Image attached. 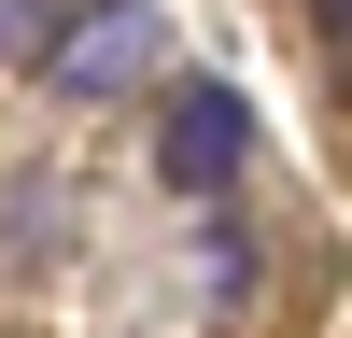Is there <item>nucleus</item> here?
Wrapping results in <instances>:
<instances>
[{
	"mask_svg": "<svg viewBox=\"0 0 352 338\" xmlns=\"http://www.w3.org/2000/svg\"><path fill=\"white\" fill-rule=\"evenodd\" d=\"M240 169H254V99L240 84H184L169 127H155V183L169 197H226Z\"/></svg>",
	"mask_w": 352,
	"mask_h": 338,
	"instance_id": "f03ea898",
	"label": "nucleus"
},
{
	"mask_svg": "<svg viewBox=\"0 0 352 338\" xmlns=\"http://www.w3.org/2000/svg\"><path fill=\"white\" fill-rule=\"evenodd\" d=\"M155 56H169V14H155V0H85V14L56 28L43 84H56V99H127Z\"/></svg>",
	"mask_w": 352,
	"mask_h": 338,
	"instance_id": "f257e3e1",
	"label": "nucleus"
},
{
	"mask_svg": "<svg viewBox=\"0 0 352 338\" xmlns=\"http://www.w3.org/2000/svg\"><path fill=\"white\" fill-rule=\"evenodd\" d=\"M71 14H85V0H0V71H43Z\"/></svg>",
	"mask_w": 352,
	"mask_h": 338,
	"instance_id": "7ed1b4c3",
	"label": "nucleus"
},
{
	"mask_svg": "<svg viewBox=\"0 0 352 338\" xmlns=\"http://www.w3.org/2000/svg\"><path fill=\"white\" fill-rule=\"evenodd\" d=\"M310 14H324V56L352 71V0H310Z\"/></svg>",
	"mask_w": 352,
	"mask_h": 338,
	"instance_id": "20e7f679",
	"label": "nucleus"
}]
</instances>
